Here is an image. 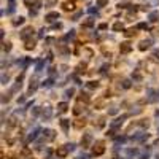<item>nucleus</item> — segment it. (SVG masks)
<instances>
[{"mask_svg":"<svg viewBox=\"0 0 159 159\" xmlns=\"http://www.w3.org/2000/svg\"><path fill=\"white\" fill-rule=\"evenodd\" d=\"M123 89H129L130 88V80H123Z\"/></svg>","mask_w":159,"mask_h":159,"instance_id":"72a5a7b5","label":"nucleus"},{"mask_svg":"<svg viewBox=\"0 0 159 159\" xmlns=\"http://www.w3.org/2000/svg\"><path fill=\"white\" fill-rule=\"evenodd\" d=\"M84 126H86V119H84V118H83V119L80 118V119H75V121H73V127H75V129H81V127H84Z\"/></svg>","mask_w":159,"mask_h":159,"instance_id":"dca6fc26","label":"nucleus"},{"mask_svg":"<svg viewBox=\"0 0 159 159\" xmlns=\"http://www.w3.org/2000/svg\"><path fill=\"white\" fill-rule=\"evenodd\" d=\"M22 2L27 5V7H32V5H37L38 3V0H22Z\"/></svg>","mask_w":159,"mask_h":159,"instance_id":"473e14b6","label":"nucleus"},{"mask_svg":"<svg viewBox=\"0 0 159 159\" xmlns=\"http://www.w3.org/2000/svg\"><path fill=\"white\" fill-rule=\"evenodd\" d=\"M43 65H45V61H42V59H40V61H37V65H35V72L38 73V72H42L43 70Z\"/></svg>","mask_w":159,"mask_h":159,"instance_id":"393cba45","label":"nucleus"},{"mask_svg":"<svg viewBox=\"0 0 159 159\" xmlns=\"http://www.w3.org/2000/svg\"><path fill=\"white\" fill-rule=\"evenodd\" d=\"M38 132H42V129H40V127H35V129H34V132H30V135L27 137V142L35 140V139H37V135H38Z\"/></svg>","mask_w":159,"mask_h":159,"instance_id":"a211bd4d","label":"nucleus"},{"mask_svg":"<svg viewBox=\"0 0 159 159\" xmlns=\"http://www.w3.org/2000/svg\"><path fill=\"white\" fill-rule=\"evenodd\" d=\"M139 159H150V148L143 150L142 153H139Z\"/></svg>","mask_w":159,"mask_h":159,"instance_id":"4be33fe9","label":"nucleus"},{"mask_svg":"<svg viewBox=\"0 0 159 159\" xmlns=\"http://www.w3.org/2000/svg\"><path fill=\"white\" fill-rule=\"evenodd\" d=\"M103 153H105V143H103V140H97L94 145H92V156L99 157Z\"/></svg>","mask_w":159,"mask_h":159,"instance_id":"f257e3e1","label":"nucleus"},{"mask_svg":"<svg viewBox=\"0 0 159 159\" xmlns=\"http://www.w3.org/2000/svg\"><path fill=\"white\" fill-rule=\"evenodd\" d=\"M89 13H97V8H89Z\"/></svg>","mask_w":159,"mask_h":159,"instance_id":"603ef678","label":"nucleus"},{"mask_svg":"<svg viewBox=\"0 0 159 159\" xmlns=\"http://www.w3.org/2000/svg\"><path fill=\"white\" fill-rule=\"evenodd\" d=\"M45 32H46V29H42V30H40V34H38V35H40V37H43V34H45Z\"/></svg>","mask_w":159,"mask_h":159,"instance_id":"3c124183","label":"nucleus"},{"mask_svg":"<svg viewBox=\"0 0 159 159\" xmlns=\"http://www.w3.org/2000/svg\"><path fill=\"white\" fill-rule=\"evenodd\" d=\"M49 116H51V108H49V107H46V108L43 110V118H46V119H48Z\"/></svg>","mask_w":159,"mask_h":159,"instance_id":"f704fd0d","label":"nucleus"},{"mask_svg":"<svg viewBox=\"0 0 159 159\" xmlns=\"http://www.w3.org/2000/svg\"><path fill=\"white\" fill-rule=\"evenodd\" d=\"M103 105H105V103H103V100H97V102H96V107H99V110L103 107Z\"/></svg>","mask_w":159,"mask_h":159,"instance_id":"c03bdc74","label":"nucleus"},{"mask_svg":"<svg viewBox=\"0 0 159 159\" xmlns=\"http://www.w3.org/2000/svg\"><path fill=\"white\" fill-rule=\"evenodd\" d=\"M62 10L64 11H73L75 10V0H67V2H64Z\"/></svg>","mask_w":159,"mask_h":159,"instance_id":"9b49d317","label":"nucleus"},{"mask_svg":"<svg viewBox=\"0 0 159 159\" xmlns=\"http://www.w3.org/2000/svg\"><path fill=\"white\" fill-rule=\"evenodd\" d=\"M96 3H97V8H103L108 5V0H96Z\"/></svg>","mask_w":159,"mask_h":159,"instance_id":"c756f323","label":"nucleus"},{"mask_svg":"<svg viewBox=\"0 0 159 159\" xmlns=\"http://www.w3.org/2000/svg\"><path fill=\"white\" fill-rule=\"evenodd\" d=\"M107 27H108V24H105V22L99 24V29H100V30H105V29H107Z\"/></svg>","mask_w":159,"mask_h":159,"instance_id":"a18cd8bd","label":"nucleus"},{"mask_svg":"<svg viewBox=\"0 0 159 159\" xmlns=\"http://www.w3.org/2000/svg\"><path fill=\"white\" fill-rule=\"evenodd\" d=\"M134 156H139V150L137 148H127L124 151V159H134Z\"/></svg>","mask_w":159,"mask_h":159,"instance_id":"9d476101","label":"nucleus"},{"mask_svg":"<svg viewBox=\"0 0 159 159\" xmlns=\"http://www.w3.org/2000/svg\"><path fill=\"white\" fill-rule=\"evenodd\" d=\"M8 13H13V11H15V8H16V2H15V0H8Z\"/></svg>","mask_w":159,"mask_h":159,"instance_id":"c85d7f7f","label":"nucleus"},{"mask_svg":"<svg viewBox=\"0 0 159 159\" xmlns=\"http://www.w3.org/2000/svg\"><path fill=\"white\" fill-rule=\"evenodd\" d=\"M92 134H89V132H84V134L81 135V140H80V145L83 147V150H86V148H91L92 147Z\"/></svg>","mask_w":159,"mask_h":159,"instance_id":"f03ea898","label":"nucleus"},{"mask_svg":"<svg viewBox=\"0 0 159 159\" xmlns=\"http://www.w3.org/2000/svg\"><path fill=\"white\" fill-rule=\"evenodd\" d=\"M24 48L27 49V51H30V49H34L35 48V42L30 38V40H25V45H24Z\"/></svg>","mask_w":159,"mask_h":159,"instance_id":"412c9836","label":"nucleus"},{"mask_svg":"<svg viewBox=\"0 0 159 159\" xmlns=\"http://www.w3.org/2000/svg\"><path fill=\"white\" fill-rule=\"evenodd\" d=\"M67 111H69V103L67 102H59L57 103V115L67 113Z\"/></svg>","mask_w":159,"mask_h":159,"instance_id":"f8f14e48","label":"nucleus"},{"mask_svg":"<svg viewBox=\"0 0 159 159\" xmlns=\"http://www.w3.org/2000/svg\"><path fill=\"white\" fill-rule=\"evenodd\" d=\"M130 51H132V45L129 42H123L119 45V52H121V54H129Z\"/></svg>","mask_w":159,"mask_h":159,"instance_id":"1a4fd4ad","label":"nucleus"},{"mask_svg":"<svg viewBox=\"0 0 159 159\" xmlns=\"http://www.w3.org/2000/svg\"><path fill=\"white\" fill-rule=\"evenodd\" d=\"M157 18H159V13H157V11L150 13V21H157Z\"/></svg>","mask_w":159,"mask_h":159,"instance_id":"7c9ffc66","label":"nucleus"},{"mask_svg":"<svg viewBox=\"0 0 159 159\" xmlns=\"http://www.w3.org/2000/svg\"><path fill=\"white\" fill-rule=\"evenodd\" d=\"M34 27H32V25H29V27H24L21 32H19V38L21 40H24V42H25V40H30L32 38V35H34Z\"/></svg>","mask_w":159,"mask_h":159,"instance_id":"39448f33","label":"nucleus"},{"mask_svg":"<svg viewBox=\"0 0 159 159\" xmlns=\"http://www.w3.org/2000/svg\"><path fill=\"white\" fill-rule=\"evenodd\" d=\"M67 147H69V150H70V151H73L76 145H75V143H67Z\"/></svg>","mask_w":159,"mask_h":159,"instance_id":"de8ad7c7","label":"nucleus"},{"mask_svg":"<svg viewBox=\"0 0 159 159\" xmlns=\"http://www.w3.org/2000/svg\"><path fill=\"white\" fill-rule=\"evenodd\" d=\"M151 40H142V42L139 43V49L140 51H147V49H150L151 48Z\"/></svg>","mask_w":159,"mask_h":159,"instance_id":"4468645a","label":"nucleus"},{"mask_svg":"<svg viewBox=\"0 0 159 159\" xmlns=\"http://www.w3.org/2000/svg\"><path fill=\"white\" fill-rule=\"evenodd\" d=\"M135 34H137V30L132 27V29H126L124 30V35L127 37V38H130V37H135Z\"/></svg>","mask_w":159,"mask_h":159,"instance_id":"b1692460","label":"nucleus"},{"mask_svg":"<svg viewBox=\"0 0 159 159\" xmlns=\"http://www.w3.org/2000/svg\"><path fill=\"white\" fill-rule=\"evenodd\" d=\"M78 159H89V156L83 153V154H80V157H78Z\"/></svg>","mask_w":159,"mask_h":159,"instance_id":"09e8293b","label":"nucleus"},{"mask_svg":"<svg viewBox=\"0 0 159 159\" xmlns=\"http://www.w3.org/2000/svg\"><path fill=\"white\" fill-rule=\"evenodd\" d=\"M7 83H8V75L3 73V75H2V84H7Z\"/></svg>","mask_w":159,"mask_h":159,"instance_id":"79ce46f5","label":"nucleus"},{"mask_svg":"<svg viewBox=\"0 0 159 159\" xmlns=\"http://www.w3.org/2000/svg\"><path fill=\"white\" fill-rule=\"evenodd\" d=\"M42 135H43V140L45 142H52L56 139V132L52 129H43L42 130Z\"/></svg>","mask_w":159,"mask_h":159,"instance_id":"0eeeda50","label":"nucleus"},{"mask_svg":"<svg viewBox=\"0 0 159 159\" xmlns=\"http://www.w3.org/2000/svg\"><path fill=\"white\" fill-rule=\"evenodd\" d=\"M103 124H105V118H100L97 123V127H103Z\"/></svg>","mask_w":159,"mask_h":159,"instance_id":"37998d69","label":"nucleus"},{"mask_svg":"<svg viewBox=\"0 0 159 159\" xmlns=\"http://www.w3.org/2000/svg\"><path fill=\"white\" fill-rule=\"evenodd\" d=\"M69 153H70V150H69L67 145H61V147L56 148V156H57L59 159H65V157L69 156Z\"/></svg>","mask_w":159,"mask_h":159,"instance_id":"423d86ee","label":"nucleus"},{"mask_svg":"<svg viewBox=\"0 0 159 159\" xmlns=\"http://www.w3.org/2000/svg\"><path fill=\"white\" fill-rule=\"evenodd\" d=\"M73 94H75V89H73V88H70V89H67V91L64 92L65 99H70V97H73Z\"/></svg>","mask_w":159,"mask_h":159,"instance_id":"cd10ccee","label":"nucleus"},{"mask_svg":"<svg viewBox=\"0 0 159 159\" xmlns=\"http://www.w3.org/2000/svg\"><path fill=\"white\" fill-rule=\"evenodd\" d=\"M81 15H83V13H81V11H78L76 15L73 16V19H72V21H78V19H80V16H81Z\"/></svg>","mask_w":159,"mask_h":159,"instance_id":"49530a36","label":"nucleus"},{"mask_svg":"<svg viewBox=\"0 0 159 159\" xmlns=\"http://www.w3.org/2000/svg\"><path fill=\"white\" fill-rule=\"evenodd\" d=\"M59 126H61V129L64 130V134H69V129H70V119H61Z\"/></svg>","mask_w":159,"mask_h":159,"instance_id":"ddd939ff","label":"nucleus"},{"mask_svg":"<svg viewBox=\"0 0 159 159\" xmlns=\"http://www.w3.org/2000/svg\"><path fill=\"white\" fill-rule=\"evenodd\" d=\"M56 2H57V0H46V3H48V5H54Z\"/></svg>","mask_w":159,"mask_h":159,"instance_id":"8fccbe9b","label":"nucleus"},{"mask_svg":"<svg viewBox=\"0 0 159 159\" xmlns=\"http://www.w3.org/2000/svg\"><path fill=\"white\" fill-rule=\"evenodd\" d=\"M157 100H159V91H156V89H153V88L147 89V102L154 103V102H157Z\"/></svg>","mask_w":159,"mask_h":159,"instance_id":"20e7f679","label":"nucleus"},{"mask_svg":"<svg viewBox=\"0 0 159 159\" xmlns=\"http://www.w3.org/2000/svg\"><path fill=\"white\" fill-rule=\"evenodd\" d=\"M132 78H134L135 81H140V80H142V75H140L139 72H135V73H132Z\"/></svg>","mask_w":159,"mask_h":159,"instance_id":"4c0bfd02","label":"nucleus"},{"mask_svg":"<svg viewBox=\"0 0 159 159\" xmlns=\"http://www.w3.org/2000/svg\"><path fill=\"white\" fill-rule=\"evenodd\" d=\"M86 88L88 89H97L99 88V81H88L86 83Z\"/></svg>","mask_w":159,"mask_h":159,"instance_id":"bb28decb","label":"nucleus"},{"mask_svg":"<svg viewBox=\"0 0 159 159\" xmlns=\"http://www.w3.org/2000/svg\"><path fill=\"white\" fill-rule=\"evenodd\" d=\"M124 142H126V137H116V140H115V143H116V145L124 143Z\"/></svg>","mask_w":159,"mask_h":159,"instance_id":"58836bf2","label":"nucleus"},{"mask_svg":"<svg viewBox=\"0 0 159 159\" xmlns=\"http://www.w3.org/2000/svg\"><path fill=\"white\" fill-rule=\"evenodd\" d=\"M24 21H25V18H24V16H18V18H15V19L11 21V24L16 27V25H21V24H24Z\"/></svg>","mask_w":159,"mask_h":159,"instance_id":"6ab92c4d","label":"nucleus"},{"mask_svg":"<svg viewBox=\"0 0 159 159\" xmlns=\"http://www.w3.org/2000/svg\"><path fill=\"white\" fill-rule=\"evenodd\" d=\"M137 29H148V24L147 22H139L137 24Z\"/></svg>","mask_w":159,"mask_h":159,"instance_id":"e433bc0d","label":"nucleus"},{"mask_svg":"<svg viewBox=\"0 0 159 159\" xmlns=\"http://www.w3.org/2000/svg\"><path fill=\"white\" fill-rule=\"evenodd\" d=\"M86 62H80L78 65H76V73H84L86 72Z\"/></svg>","mask_w":159,"mask_h":159,"instance_id":"aec40b11","label":"nucleus"},{"mask_svg":"<svg viewBox=\"0 0 159 159\" xmlns=\"http://www.w3.org/2000/svg\"><path fill=\"white\" fill-rule=\"evenodd\" d=\"M148 134H147V132H140V134H137L135 137H134V140L135 142H139V143H143V142H147L148 140Z\"/></svg>","mask_w":159,"mask_h":159,"instance_id":"2eb2a0df","label":"nucleus"},{"mask_svg":"<svg viewBox=\"0 0 159 159\" xmlns=\"http://www.w3.org/2000/svg\"><path fill=\"white\" fill-rule=\"evenodd\" d=\"M57 19H59V13L57 11H49V13H46V15H45V21L46 22H54Z\"/></svg>","mask_w":159,"mask_h":159,"instance_id":"6e6552de","label":"nucleus"},{"mask_svg":"<svg viewBox=\"0 0 159 159\" xmlns=\"http://www.w3.org/2000/svg\"><path fill=\"white\" fill-rule=\"evenodd\" d=\"M42 86H46V88H49V86H52V80L49 78V80H46V81H43V84Z\"/></svg>","mask_w":159,"mask_h":159,"instance_id":"ea45409f","label":"nucleus"},{"mask_svg":"<svg viewBox=\"0 0 159 159\" xmlns=\"http://www.w3.org/2000/svg\"><path fill=\"white\" fill-rule=\"evenodd\" d=\"M91 100L89 94L88 92H80V96H78V102H83V103H88Z\"/></svg>","mask_w":159,"mask_h":159,"instance_id":"f3484780","label":"nucleus"},{"mask_svg":"<svg viewBox=\"0 0 159 159\" xmlns=\"http://www.w3.org/2000/svg\"><path fill=\"white\" fill-rule=\"evenodd\" d=\"M8 159H16V154H10V156H8Z\"/></svg>","mask_w":159,"mask_h":159,"instance_id":"864d4df0","label":"nucleus"},{"mask_svg":"<svg viewBox=\"0 0 159 159\" xmlns=\"http://www.w3.org/2000/svg\"><path fill=\"white\" fill-rule=\"evenodd\" d=\"M83 27H92L94 25V18H89V19H86V21H83Z\"/></svg>","mask_w":159,"mask_h":159,"instance_id":"a878e982","label":"nucleus"},{"mask_svg":"<svg viewBox=\"0 0 159 159\" xmlns=\"http://www.w3.org/2000/svg\"><path fill=\"white\" fill-rule=\"evenodd\" d=\"M156 116H157V118H159V110H156Z\"/></svg>","mask_w":159,"mask_h":159,"instance_id":"5fc2aeb1","label":"nucleus"},{"mask_svg":"<svg viewBox=\"0 0 159 159\" xmlns=\"http://www.w3.org/2000/svg\"><path fill=\"white\" fill-rule=\"evenodd\" d=\"M156 159H159V154H157V156H156Z\"/></svg>","mask_w":159,"mask_h":159,"instance_id":"6e6d98bb","label":"nucleus"},{"mask_svg":"<svg viewBox=\"0 0 159 159\" xmlns=\"http://www.w3.org/2000/svg\"><path fill=\"white\" fill-rule=\"evenodd\" d=\"M148 124H150V123H148V119H140V123H139L140 127H148Z\"/></svg>","mask_w":159,"mask_h":159,"instance_id":"c9c22d12","label":"nucleus"},{"mask_svg":"<svg viewBox=\"0 0 159 159\" xmlns=\"http://www.w3.org/2000/svg\"><path fill=\"white\" fill-rule=\"evenodd\" d=\"M10 49H11V43H10V42L3 43V51H10Z\"/></svg>","mask_w":159,"mask_h":159,"instance_id":"a19ab883","label":"nucleus"},{"mask_svg":"<svg viewBox=\"0 0 159 159\" xmlns=\"http://www.w3.org/2000/svg\"><path fill=\"white\" fill-rule=\"evenodd\" d=\"M83 111V108H81V105H76V107H73V115H80V113H81Z\"/></svg>","mask_w":159,"mask_h":159,"instance_id":"2f4dec72","label":"nucleus"},{"mask_svg":"<svg viewBox=\"0 0 159 159\" xmlns=\"http://www.w3.org/2000/svg\"><path fill=\"white\" fill-rule=\"evenodd\" d=\"M113 30H115V32H119V30L123 32V30H124V24H123V22H115V24H113Z\"/></svg>","mask_w":159,"mask_h":159,"instance_id":"5701e85b","label":"nucleus"},{"mask_svg":"<svg viewBox=\"0 0 159 159\" xmlns=\"http://www.w3.org/2000/svg\"><path fill=\"white\" fill-rule=\"evenodd\" d=\"M127 118V115H123V116H119V118H116L115 121H111L110 123V135H113V130H116V129H119L123 126V123H124V119Z\"/></svg>","mask_w":159,"mask_h":159,"instance_id":"7ed1b4c3","label":"nucleus"}]
</instances>
